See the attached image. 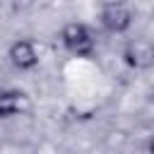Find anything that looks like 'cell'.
Listing matches in <instances>:
<instances>
[{
  "label": "cell",
  "mask_w": 154,
  "mask_h": 154,
  "mask_svg": "<svg viewBox=\"0 0 154 154\" xmlns=\"http://www.w3.org/2000/svg\"><path fill=\"white\" fill-rule=\"evenodd\" d=\"M58 41L63 46L65 53H70L72 58H91L96 51V36L91 31L89 24L84 22H65L58 31Z\"/></svg>",
  "instance_id": "6da1fadb"
},
{
  "label": "cell",
  "mask_w": 154,
  "mask_h": 154,
  "mask_svg": "<svg viewBox=\"0 0 154 154\" xmlns=\"http://www.w3.org/2000/svg\"><path fill=\"white\" fill-rule=\"evenodd\" d=\"M135 24V12L128 2H103L99 7V26L111 36H125Z\"/></svg>",
  "instance_id": "7a4b0ae2"
},
{
  "label": "cell",
  "mask_w": 154,
  "mask_h": 154,
  "mask_svg": "<svg viewBox=\"0 0 154 154\" xmlns=\"http://www.w3.org/2000/svg\"><path fill=\"white\" fill-rule=\"evenodd\" d=\"M7 60H10V65H12L14 70H19V72H31V70L38 67L41 53H38L34 38L22 36V38H14V41L7 46Z\"/></svg>",
  "instance_id": "3957f363"
},
{
  "label": "cell",
  "mask_w": 154,
  "mask_h": 154,
  "mask_svg": "<svg viewBox=\"0 0 154 154\" xmlns=\"http://www.w3.org/2000/svg\"><path fill=\"white\" fill-rule=\"evenodd\" d=\"M154 60V48L147 38H130L123 48V63L130 70H147Z\"/></svg>",
  "instance_id": "277c9868"
},
{
  "label": "cell",
  "mask_w": 154,
  "mask_h": 154,
  "mask_svg": "<svg viewBox=\"0 0 154 154\" xmlns=\"http://www.w3.org/2000/svg\"><path fill=\"white\" fill-rule=\"evenodd\" d=\"M29 108V96L24 89L2 87L0 89V120H12Z\"/></svg>",
  "instance_id": "5b68a950"
}]
</instances>
